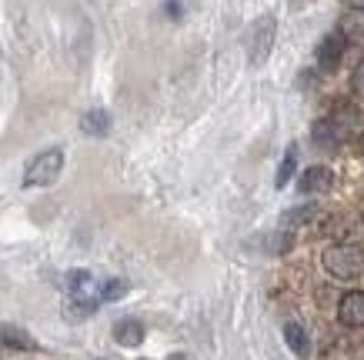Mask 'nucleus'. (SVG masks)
I'll return each instance as SVG.
<instances>
[{"mask_svg":"<svg viewBox=\"0 0 364 360\" xmlns=\"http://www.w3.org/2000/svg\"><path fill=\"white\" fill-rule=\"evenodd\" d=\"M124 294H127V280H121V277H114V280H107V284H100V300H121Z\"/></svg>","mask_w":364,"mask_h":360,"instance_id":"obj_16","label":"nucleus"},{"mask_svg":"<svg viewBox=\"0 0 364 360\" xmlns=\"http://www.w3.org/2000/svg\"><path fill=\"white\" fill-rule=\"evenodd\" d=\"M0 347H14V350H37V340L27 330L14 327V324H0Z\"/></svg>","mask_w":364,"mask_h":360,"instance_id":"obj_11","label":"nucleus"},{"mask_svg":"<svg viewBox=\"0 0 364 360\" xmlns=\"http://www.w3.org/2000/svg\"><path fill=\"white\" fill-rule=\"evenodd\" d=\"M344 44H348V40H344V37H341V33H338V31H334V33H328V37H324V40H321V44H318V67H321V70H324V74H331L334 67L341 64Z\"/></svg>","mask_w":364,"mask_h":360,"instance_id":"obj_7","label":"nucleus"},{"mask_svg":"<svg viewBox=\"0 0 364 360\" xmlns=\"http://www.w3.org/2000/svg\"><path fill=\"white\" fill-rule=\"evenodd\" d=\"M338 33L344 40H361L364 37V11H348L338 23Z\"/></svg>","mask_w":364,"mask_h":360,"instance_id":"obj_14","label":"nucleus"},{"mask_svg":"<svg viewBox=\"0 0 364 360\" xmlns=\"http://www.w3.org/2000/svg\"><path fill=\"white\" fill-rule=\"evenodd\" d=\"M274 37H277V21L274 13H264V17H257L254 27L247 31V64L251 67H261L271 57L274 50Z\"/></svg>","mask_w":364,"mask_h":360,"instance_id":"obj_3","label":"nucleus"},{"mask_svg":"<svg viewBox=\"0 0 364 360\" xmlns=\"http://www.w3.org/2000/svg\"><path fill=\"white\" fill-rule=\"evenodd\" d=\"M114 340L121 344V347H141L144 344V324L137 317H124L114 324Z\"/></svg>","mask_w":364,"mask_h":360,"instance_id":"obj_9","label":"nucleus"},{"mask_svg":"<svg viewBox=\"0 0 364 360\" xmlns=\"http://www.w3.org/2000/svg\"><path fill=\"white\" fill-rule=\"evenodd\" d=\"M351 90L358 94V97H364V60L354 67V74H351Z\"/></svg>","mask_w":364,"mask_h":360,"instance_id":"obj_17","label":"nucleus"},{"mask_svg":"<svg viewBox=\"0 0 364 360\" xmlns=\"http://www.w3.org/2000/svg\"><path fill=\"white\" fill-rule=\"evenodd\" d=\"M167 13H171V17H177V13H181V7H177V0H171V4H167Z\"/></svg>","mask_w":364,"mask_h":360,"instance_id":"obj_18","label":"nucleus"},{"mask_svg":"<svg viewBox=\"0 0 364 360\" xmlns=\"http://www.w3.org/2000/svg\"><path fill=\"white\" fill-rule=\"evenodd\" d=\"M311 137H314V143H321V147H338V143H344L341 133L331 127V120H318L314 131H311Z\"/></svg>","mask_w":364,"mask_h":360,"instance_id":"obj_15","label":"nucleus"},{"mask_svg":"<svg viewBox=\"0 0 364 360\" xmlns=\"http://www.w3.org/2000/svg\"><path fill=\"white\" fill-rule=\"evenodd\" d=\"M328 120H331L334 131L341 133V141H351V137H361L364 133V110L358 107V104H351V100L338 104Z\"/></svg>","mask_w":364,"mask_h":360,"instance_id":"obj_5","label":"nucleus"},{"mask_svg":"<svg viewBox=\"0 0 364 360\" xmlns=\"http://www.w3.org/2000/svg\"><path fill=\"white\" fill-rule=\"evenodd\" d=\"M354 4V11H364V0H351Z\"/></svg>","mask_w":364,"mask_h":360,"instance_id":"obj_19","label":"nucleus"},{"mask_svg":"<svg viewBox=\"0 0 364 360\" xmlns=\"http://www.w3.org/2000/svg\"><path fill=\"white\" fill-rule=\"evenodd\" d=\"M80 131L87 133V137H107L111 133V114L107 110H87L84 117H80Z\"/></svg>","mask_w":364,"mask_h":360,"instance_id":"obj_12","label":"nucleus"},{"mask_svg":"<svg viewBox=\"0 0 364 360\" xmlns=\"http://www.w3.org/2000/svg\"><path fill=\"white\" fill-rule=\"evenodd\" d=\"M284 340H287V347L294 350V357H301V360L311 357V337L298 320H287L284 324Z\"/></svg>","mask_w":364,"mask_h":360,"instance_id":"obj_10","label":"nucleus"},{"mask_svg":"<svg viewBox=\"0 0 364 360\" xmlns=\"http://www.w3.org/2000/svg\"><path fill=\"white\" fill-rule=\"evenodd\" d=\"M64 170V151L60 147H47L33 157L27 170H23V187H50Z\"/></svg>","mask_w":364,"mask_h":360,"instance_id":"obj_2","label":"nucleus"},{"mask_svg":"<svg viewBox=\"0 0 364 360\" xmlns=\"http://www.w3.org/2000/svg\"><path fill=\"white\" fill-rule=\"evenodd\" d=\"M294 167H298V143H287L284 160H281V167H277V177H274V187H277V190H284V187L291 184Z\"/></svg>","mask_w":364,"mask_h":360,"instance_id":"obj_13","label":"nucleus"},{"mask_svg":"<svg viewBox=\"0 0 364 360\" xmlns=\"http://www.w3.org/2000/svg\"><path fill=\"white\" fill-rule=\"evenodd\" d=\"M321 263L334 280H354L364 273V251L358 244H334L321 253Z\"/></svg>","mask_w":364,"mask_h":360,"instance_id":"obj_1","label":"nucleus"},{"mask_svg":"<svg viewBox=\"0 0 364 360\" xmlns=\"http://www.w3.org/2000/svg\"><path fill=\"white\" fill-rule=\"evenodd\" d=\"M361 151H364V137H361Z\"/></svg>","mask_w":364,"mask_h":360,"instance_id":"obj_20","label":"nucleus"},{"mask_svg":"<svg viewBox=\"0 0 364 360\" xmlns=\"http://www.w3.org/2000/svg\"><path fill=\"white\" fill-rule=\"evenodd\" d=\"M301 194H328L334 187V174L328 170V167H308L304 174H301Z\"/></svg>","mask_w":364,"mask_h":360,"instance_id":"obj_8","label":"nucleus"},{"mask_svg":"<svg viewBox=\"0 0 364 360\" xmlns=\"http://www.w3.org/2000/svg\"><path fill=\"white\" fill-rule=\"evenodd\" d=\"M338 320L344 327H364V290H348L338 304Z\"/></svg>","mask_w":364,"mask_h":360,"instance_id":"obj_6","label":"nucleus"},{"mask_svg":"<svg viewBox=\"0 0 364 360\" xmlns=\"http://www.w3.org/2000/svg\"><path fill=\"white\" fill-rule=\"evenodd\" d=\"M67 294L77 304L80 314H90L100 304V284L94 280L90 271H70L67 273Z\"/></svg>","mask_w":364,"mask_h":360,"instance_id":"obj_4","label":"nucleus"}]
</instances>
